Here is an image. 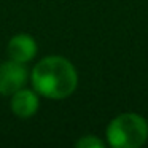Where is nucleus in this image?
I'll list each match as a JSON object with an SVG mask.
<instances>
[{"mask_svg":"<svg viewBox=\"0 0 148 148\" xmlns=\"http://www.w3.org/2000/svg\"><path fill=\"white\" fill-rule=\"evenodd\" d=\"M30 81L38 96L51 100H62L77 89L78 73L75 65L64 56H46L32 69Z\"/></svg>","mask_w":148,"mask_h":148,"instance_id":"f257e3e1","label":"nucleus"},{"mask_svg":"<svg viewBox=\"0 0 148 148\" xmlns=\"http://www.w3.org/2000/svg\"><path fill=\"white\" fill-rule=\"evenodd\" d=\"M148 138V123L137 113H123L107 127V140L115 148H138Z\"/></svg>","mask_w":148,"mask_h":148,"instance_id":"f03ea898","label":"nucleus"},{"mask_svg":"<svg viewBox=\"0 0 148 148\" xmlns=\"http://www.w3.org/2000/svg\"><path fill=\"white\" fill-rule=\"evenodd\" d=\"M29 80V70L26 69V64L16 62L13 59L0 64V94L8 96L14 94L21 88L26 86Z\"/></svg>","mask_w":148,"mask_h":148,"instance_id":"7ed1b4c3","label":"nucleus"},{"mask_svg":"<svg viewBox=\"0 0 148 148\" xmlns=\"http://www.w3.org/2000/svg\"><path fill=\"white\" fill-rule=\"evenodd\" d=\"M10 107L11 112L19 118H30L38 112L40 107V99L38 92L35 89H29V88H21L14 94L10 96Z\"/></svg>","mask_w":148,"mask_h":148,"instance_id":"20e7f679","label":"nucleus"},{"mask_svg":"<svg viewBox=\"0 0 148 148\" xmlns=\"http://www.w3.org/2000/svg\"><path fill=\"white\" fill-rule=\"evenodd\" d=\"M8 58L21 64H27L37 56V42L29 34H16L7 46Z\"/></svg>","mask_w":148,"mask_h":148,"instance_id":"39448f33","label":"nucleus"},{"mask_svg":"<svg viewBox=\"0 0 148 148\" xmlns=\"http://www.w3.org/2000/svg\"><path fill=\"white\" fill-rule=\"evenodd\" d=\"M77 147L78 148H103L105 143L100 138L94 137V135H84V137H81L77 142Z\"/></svg>","mask_w":148,"mask_h":148,"instance_id":"423d86ee","label":"nucleus"}]
</instances>
